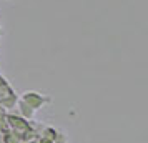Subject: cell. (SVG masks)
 Returning a JSON list of instances; mask_svg holds the SVG:
<instances>
[{
  "label": "cell",
  "mask_w": 148,
  "mask_h": 143,
  "mask_svg": "<svg viewBox=\"0 0 148 143\" xmlns=\"http://www.w3.org/2000/svg\"><path fill=\"white\" fill-rule=\"evenodd\" d=\"M25 102L30 105V107H34V108H37L40 103H43V100H42V96L38 95V93H25Z\"/></svg>",
  "instance_id": "6da1fadb"
}]
</instances>
